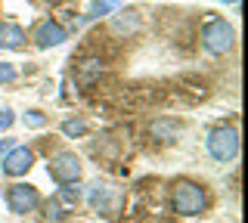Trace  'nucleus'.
<instances>
[{
    "mask_svg": "<svg viewBox=\"0 0 248 223\" xmlns=\"http://www.w3.org/2000/svg\"><path fill=\"white\" fill-rule=\"evenodd\" d=\"M211 198L202 183L196 180H177L174 189H170V208H174L180 217H196V214H205Z\"/></svg>",
    "mask_w": 248,
    "mask_h": 223,
    "instance_id": "nucleus-1",
    "label": "nucleus"
},
{
    "mask_svg": "<svg viewBox=\"0 0 248 223\" xmlns=\"http://www.w3.org/2000/svg\"><path fill=\"white\" fill-rule=\"evenodd\" d=\"M202 44H205L208 53H214V56H223V53L232 50V44H236V31H232V25L227 19L214 16L205 22V28H202Z\"/></svg>",
    "mask_w": 248,
    "mask_h": 223,
    "instance_id": "nucleus-2",
    "label": "nucleus"
},
{
    "mask_svg": "<svg viewBox=\"0 0 248 223\" xmlns=\"http://www.w3.org/2000/svg\"><path fill=\"white\" fill-rule=\"evenodd\" d=\"M208 155L214 161H220V164H227L239 155V134L236 127H214L211 134H208Z\"/></svg>",
    "mask_w": 248,
    "mask_h": 223,
    "instance_id": "nucleus-3",
    "label": "nucleus"
},
{
    "mask_svg": "<svg viewBox=\"0 0 248 223\" xmlns=\"http://www.w3.org/2000/svg\"><path fill=\"white\" fill-rule=\"evenodd\" d=\"M6 208L13 214H31L41 208V192L31 183H16V186L6 189Z\"/></svg>",
    "mask_w": 248,
    "mask_h": 223,
    "instance_id": "nucleus-4",
    "label": "nucleus"
},
{
    "mask_svg": "<svg viewBox=\"0 0 248 223\" xmlns=\"http://www.w3.org/2000/svg\"><path fill=\"white\" fill-rule=\"evenodd\" d=\"M46 171H50V177L59 186L78 183V177H81V158H78L75 152H56V155L50 158V164H46Z\"/></svg>",
    "mask_w": 248,
    "mask_h": 223,
    "instance_id": "nucleus-5",
    "label": "nucleus"
},
{
    "mask_svg": "<svg viewBox=\"0 0 248 223\" xmlns=\"http://www.w3.org/2000/svg\"><path fill=\"white\" fill-rule=\"evenodd\" d=\"M34 164V152L28 146H13L10 152L3 155V174L6 177H25Z\"/></svg>",
    "mask_w": 248,
    "mask_h": 223,
    "instance_id": "nucleus-6",
    "label": "nucleus"
},
{
    "mask_svg": "<svg viewBox=\"0 0 248 223\" xmlns=\"http://www.w3.org/2000/svg\"><path fill=\"white\" fill-rule=\"evenodd\" d=\"M31 37H34V44H37L41 50H50V47H59V44H65L68 31L59 25L56 19H44L41 25L34 28V34H31Z\"/></svg>",
    "mask_w": 248,
    "mask_h": 223,
    "instance_id": "nucleus-7",
    "label": "nucleus"
},
{
    "mask_svg": "<svg viewBox=\"0 0 248 223\" xmlns=\"http://www.w3.org/2000/svg\"><path fill=\"white\" fill-rule=\"evenodd\" d=\"M99 74H103V62L99 59H81V62H75V84L81 90L93 87L99 81Z\"/></svg>",
    "mask_w": 248,
    "mask_h": 223,
    "instance_id": "nucleus-8",
    "label": "nucleus"
},
{
    "mask_svg": "<svg viewBox=\"0 0 248 223\" xmlns=\"http://www.w3.org/2000/svg\"><path fill=\"white\" fill-rule=\"evenodd\" d=\"M25 47V28L16 22H0V50H19Z\"/></svg>",
    "mask_w": 248,
    "mask_h": 223,
    "instance_id": "nucleus-9",
    "label": "nucleus"
},
{
    "mask_svg": "<svg viewBox=\"0 0 248 223\" xmlns=\"http://www.w3.org/2000/svg\"><path fill=\"white\" fill-rule=\"evenodd\" d=\"M53 202H56L65 214L75 211L78 202H81V186H78V183H65V186H59V192L53 195Z\"/></svg>",
    "mask_w": 248,
    "mask_h": 223,
    "instance_id": "nucleus-10",
    "label": "nucleus"
},
{
    "mask_svg": "<svg viewBox=\"0 0 248 223\" xmlns=\"http://www.w3.org/2000/svg\"><path fill=\"white\" fill-rule=\"evenodd\" d=\"M118 10V0H93L90 10H87V19H99V16H108V13Z\"/></svg>",
    "mask_w": 248,
    "mask_h": 223,
    "instance_id": "nucleus-11",
    "label": "nucleus"
},
{
    "mask_svg": "<svg viewBox=\"0 0 248 223\" xmlns=\"http://www.w3.org/2000/svg\"><path fill=\"white\" fill-rule=\"evenodd\" d=\"M62 134L65 136H87V124H84L81 118H72V121L62 124Z\"/></svg>",
    "mask_w": 248,
    "mask_h": 223,
    "instance_id": "nucleus-12",
    "label": "nucleus"
},
{
    "mask_svg": "<svg viewBox=\"0 0 248 223\" xmlns=\"http://www.w3.org/2000/svg\"><path fill=\"white\" fill-rule=\"evenodd\" d=\"M44 217H46V223H62V220H65V211L50 198V202L44 205Z\"/></svg>",
    "mask_w": 248,
    "mask_h": 223,
    "instance_id": "nucleus-13",
    "label": "nucleus"
},
{
    "mask_svg": "<svg viewBox=\"0 0 248 223\" xmlns=\"http://www.w3.org/2000/svg\"><path fill=\"white\" fill-rule=\"evenodd\" d=\"M22 121H25V127H44V124H46V115H41V112L31 109V112L22 115Z\"/></svg>",
    "mask_w": 248,
    "mask_h": 223,
    "instance_id": "nucleus-14",
    "label": "nucleus"
},
{
    "mask_svg": "<svg viewBox=\"0 0 248 223\" xmlns=\"http://www.w3.org/2000/svg\"><path fill=\"white\" fill-rule=\"evenodd\" d=\"M13 78H16V68L6 65V62H0V84H10Z\"/></svg>",
    "mask_w": 248,
    "mask_h": 223,
    "instance_id": "nucleus-15",
    "label": "nucleus"
},
{
    "mask_svg": "<svg viewBox=\"0 0 248 223\" xmlns=\"http://www.w3.org/2000/svg\"><path fill=\"white\" fill-rule=\"evenodd\" d=\"M13 112L10 109H0V130H6V127H13Z\"/></svg>",
    "mask_w": 248,
    "mask_h": 223,
    "instance_id": "nucleus-16",
    "label": "nucleus"
},
{
    "mask_svg": "<svg viewBox=\"0 0 248 223\" xmlns=\"http://www.w3.org/2000/svg\"><path fill=\"white\" fill-rule=\"evenodd\" d=\"M10 149H13V140H10V136H3V140H0V161H3V155Z\"/></svg>",
    "mask_w": 248,
    "mask_h": 223,
    "instance_id": "nucleus-17",
    "label": "nucleus"
},
{
    "mask_svg": "<svg viewBox=\"0 0 248 223\" xmlns=\"http://www.w3.org/2000/svg\"><path fill=\"white\" fill-rule=\"evenodd\" d=\"M50 3H59V0H50Z\"/></svg>",
    "mask_w": 248,
    "mask_h": 223,
    "instance_id": "nucleus-18",
    "label": "nucleus"
}]
</instances>
